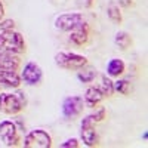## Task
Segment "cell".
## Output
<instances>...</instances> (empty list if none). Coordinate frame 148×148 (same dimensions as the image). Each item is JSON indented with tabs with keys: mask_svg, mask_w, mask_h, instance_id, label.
I'll use <instances>...</instances> for the list:
<instances>
[{
	"mask_svg": "<svg viewBox=\"0 0 148 148\" xmlns=\"http://www.w3.org/2000/svg\"><path fill=\"white\" fill-rule=\"evenodd\" d=\"M27 51L25 40L21 33L8 30L0 33V52H10V53H24Z\"/></svg>",
	"mask_w": 148,
	"mask_h": 148,
	"instance_id": "obj_1",
	"label": "cell"
},
{
	"mask_svg": "<svg viewBox=\"0 0 148 148\" xmlns=\"http://www.w3.org/2000/svg\"><path fill=\"white\" fill-rule=\"evenodd\" d=\"M25 108L24 93H0V111L8 116H16Z\"/></svg>",
	"mask_w": 148,
	"mask_h": 148,
	"instance_id": "obj_2",
	"label": "cell"
},
{
	"mask_svg": "<svg viewBox=\"0 0 148 148\" xmlns=\"http://www.w3.org/2000/svg\"><path fill=\"white\" fill-rule=\"evenodd\" d=\"M55 64L64 70H83L88 65V58L71 52H59L55 55Z\"/></svg>",
	"mask_w": 148,
	"mask_h": 148,
	"instance_id": "obj_3",
	"label": "cell"
},
{
	"mask_svg": "<svg viewBox=\"0 0 148 148\" xmlns=\"http://www.w3.org/2000/svg\"><path fill=\"white\" fill-rule=\"evenodd\" d=\"M24 147L25 148H51L52 136L43 129L31 130L24 138Z\"/></svg>",
	"mask_w": 148,
	"mask_h": 148,
	"instance_id": "obj_4",
	"label": "cell"
},
{
	"mask_svg": "<svg viewBox=\"0 0 148 148\" xmlns=\"http://www.w3.org/2000/svg\"><path fill=\"white\" fill-rule=\"evenodd\" d=\"M0 139L6 147H18L21 142L18 127L9 120L0 121Z\"/></svg>",
	"mask_w": 148,
	"mask_h": 148,
	"instance_id": "obj_5",
	"label": "cell"
},
{
	"mask_svg": "<svg viewBox=\"0 0 148 148\" xmlns=\"http://www.w3.org/2000/svg\"><path fill=\"white\" fill-rule=\"evenodd\" d=\"M84 108V101L82 96H68L62 102V116L67 120H73L82 114Z\"/></svg>",
	"mask_w": 148,
	"mask_h": 148,
	"instance_id": "obj_6",
	"label": "cell"
},
{
	"mask_svg": "<svg viewBox=\"0 0 148 148\" xmlns=\"http://www.w3.org/2000/svg\"><path fill=\"white\" fill-rule=\"evenodd\" d=\"M83 15L82 14H62L59 15L55 21L56 28H59L61 31H71L77 25L83 22Z\"/></svg>",
	"mask_w": 148,
	"mask_h": 148,
	"instance_id": "obj_7",
	"label": "cell"
},
{
	"mask_svg": "<svg viewBox=\"0 0 148 148\" xmlns=\"http://www.w3.org/2000/svg\"><path fill=\"white\" fill-rule=\"evenodd\" d=\"M70 40L76 46H86L90 42V27L88 22H82L80 25H77L74 30H71Z\"/></svg>",
	"mask_w": 148,
	"mask_h": 148,
	"instance_id": "obj_8",
	"label": "cell"
},
{
	"mask_svg": "<svg viewBox=\"0 0 148 148\" xmlns=\"http://www.w3.org/2000/svg\"><path fill=\"white\" fill-rule=\"evenodd\" d=\"M21 79L25 83L31 84V86L39 84L42 82V79H43L42 68L36 62H28V64H25V67H24V70L21 73Z\"/></svg>",
	"mask_w": 148,
	"mask_h": 148,
	"instance_id": "obj_9",
	"label": "cell"
},
{
	"mask_svg": "<svg viewBox=\"0 0 148 148\" xmlns=\"http://www.w3.org/2000/svg\"><path fill=\"white\" fill-rule=\"evenodd\" d=\"M21 68V58L18 53L10 52H0V70L5 71H19Z\"/></svg>",
	"mask_w": 148,
	"mask_h": 148,
	"instance_id": "obj_10",
	"label": "cell"
},
{
	"mask_svg": "<svg viewBox=\"0 0 148 148\" xmlns=\"http://www.w3.org/2000/svg\"><path fill=\"white\" fill-rule=\"evenodd\" d=\"M82 139L88 147L99 145V135H98V132L95 129V125L82 120Z\"/></svg>",
	"mask_w": 148,
	"mask_h": 148,
	"instance_id": "obj_11",
	"label": "cell"
},
{
	"mask_svg": "<svg viewBox=\"0 0 148 148\" xmlns=\"http://www.w3.org/2000/svg\"><path fill=\"white\" fill-rule=\"evenodd\" d=\"M21 77L14 71L0 70V90L5 89H16L21 86Z\"/></svg>",
	"mask_w": 148,
	"mask_h": 148,
	"instance_id": "obj_12",
	"label": "cell"
},
{
	"mask_svg": "<svg viewBox=\"0 0 148 148\" xmlns=\"http://www.w3.org/2000/svg\"><path fill=\"white\" fill-rule=\"evenodd\" d=\"M104 93L101 92L99 88H88L84 92V98H83V101H84V107H88V108H95L98 107L102 99H104Z\"/></svg>",
	"mask_w": 148,
	"mask_h": 148,
	"instance_id": "obj_13",
	"label": "cell"
},
{
	"mask_svg": "<svg viewBox=\"0 0 148 148\" xmlns=\"http://www.w3.org/2000/svg\"><path fill=\"white\" fill-rule=\"evenodd\" d=\"M125 70H126L125 62H123L121 59H119V58H113L108 62V65H107V73H108V76H111V77L121 76V74L125 73Z\"/></svg>",
	"mask_w": 148,
	"mask_h": 148,
	"instance_id": "obj_14",
	"label": "cell"
},
{
	"mask_svg": "<svg viewBox=\"0 0 148 148\" xmlns=\"http://www.w3.org/2000/svg\"><path fill=\"white\" fill-rule=\"evenodd\" d=\"M116 45L121 49V51H127V49L133 45V40H132V37L129 33L126 31H119L116 34V39H114Z\"/></svg>",
	"mask_w": 148,
	"mask_h": 148,
	"instance_id": "obj_15",
	"label": "cell"
},
{
	"mask_svg": "<svg viewBox=\"0 0 148 148\" xmlns=\"http://www.w3.org/2000/svg\"><path fill=\"white\" fill-rule=\"evenodd\" d=\"M107 15H108V18L113 21L114 24H121V22H123V14H121L119 5L111 3V5L107 8Z\"/></svg>",
	"mask_w": 148,
	"mask_h": 148,
	"instance_id": "obj_16",
	"label": "cell"
},
{
	"mask_svg": "<svg viewBox=\"0 0 148 148\" xmlns=\"http://www.w3.org/2000/svg\"><path fill=\"white\" fill-rule=\"evenodd\" d=\"M105 119H107V110H105L104 107H101V108H98L95 113H92V114H89V116H86L83 120L92 123V125H96V123L104 121Z\"/></svg>",
	"mask_w": 148,
	"mask_h": 148,
	"instance_id": "obj_17",
	"label": "cell"
},
{
	"mask_svg": "<svg viewBox=\"0 0 148 148\" xmlns=\"http://www.w3.org/2000/svg\"><path fill=\"white\" fill-rule=\"evenodd\" d=\"M101 92L104 93V96L107 98H111L114 93V86H113V82H111L107 76H101Z\"/></svg>",
	"mask_w": 148,
	"mask_h": 148,
	"instance_id": "obj_18",
	"label": "cell"
},
{
	"mask_svg": "<svg viewBox=\"0 0 148 148\" xmlns=\"http://www.w3.org/2000/svg\"><path fill=\"white\" fill-rule=\"evenodd\" d=\"M113 86H114V90H117L119 93H121V95H129L130 93V83L127 82V80H117L116 83H113Z\"/></svg>",
	"mask_w": 148,
	"mask_h": 148,
	"instance_id": "obj_19",
	"label": "cell"
},
{
	"mask_svg": "<svg viewBox=\"0 0 148 148\" xmlns=\"http://www.w3.org/2000/svg\"><path fill=\"white\" fill-rule=\"evenodd\" d=\"M96 77V71L95 70H90V71H80L77 74V79L83 83H90L93 79Z\"/></svg>",
	"mask_w": 148,
	"mask_h": 148,
	"instance_id": "obj_20",
	"label": "cell"
},
{
	"mask_svg": "<svg viewBox=\"0 0 148 148\" xmlns=\"http://www.w3.org/2000/svg\"><path fill=\"white\" fill-rule=\"evenodd\" d=\"M79 147H80V142H79L76 138L67 139L65 142L61 144V148H79Z\"/></svg>",
	"mask_w": 148,
	"mask_h": 148,
	"instance_id": "obj_21",
	"label": "cell"
},
{
	"mask_svg": "<svg viewBox=\"0 0 148 148\" xmlns=\"http://www.w3.org/2000/svg\"><path fill=\"white\" fill-rule=\"evenodd\" d=\"M15 28V22L12 19H6V21H0V30L2 31H8V30H14Z\"/></svg>",
	"mask_w": 148,
	"mask_h": 148,
	"instance_id": "obj_22",
	"label": "cell"
},
{
	"mask_svg": "<svg viewBox=\"0 0 148 148\" xmlns=\"http://www.w3.org/2000/svg\"><path fill=\"white\" fill-rule=\"evenodd\" d=\"M117 2H119V5H120V6H123L125 9L133 8V5H135V2H133V0H117Z\"/></svg>",
	"mask_w": 148,
	"mask_h": 148,
	"instance_id": "obj_23",
	"label": "cell"
},
{
	"mask_svg": "<svg viewBox=\"0 0 148 148\" xmlns=\"http://www.w3.org/2000/svg\"><path fill=\"white\" fill-rule=\"evenodd\" d=\"M93 5H95V0H83V6H84V8H88V9L92 8Z\"/></svg>",
	"mask_w": 148,
	"mask_h": 148,
	"instance_id": "obj_24",
	"label": "cell"
},
{
	"mask_svg": "<svg viewBox=\"0 0 148 148\" xmlns=\"http://www.w3.org/2000/svg\"><path fill=\"white\" fill-rule=\"evenodd\" d=\"M3 18H5V6L2 3V0H0V21H3Z\"/></svg>",
	"mask_w": 148,
	"mask_h": 148,
	"instance_id": "obj_25",
	"label": "cell"
},
{
	"mask_svg": "<svg viewBox=\"0 0 148 148\" xmlns=\"http://www.w3.org/2000/svg\"><path fill=\"white\" fill-rule=\"evenodd\" d=\"M142 138H144V139H147V138H148V133H147V132H144V135H142Z\"/></svg>",
	"mask_w": 148,
	"mask_h": 148,
	"instance_id": "obj_26",
	"label": "cell"
}]
</instances>
